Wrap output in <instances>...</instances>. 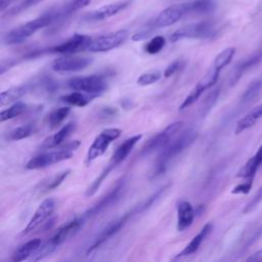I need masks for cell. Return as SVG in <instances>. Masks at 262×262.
Here are the masks:
<instances>
[{
	"label": "cell",
	"mask_w": 262,
	"mask_h": 262,
	"mask_svg": "<svg viewBox=\"0 0 262 262\" xmlns=\"http://www.w3.org/2000/svg\"><path fill=\"white\" fill-rule=\"evenodd\" d=\"M79 145H80V141L75 140L67 143L64 146L60 147L57 150L47 151V152L37 155L27 163L26 168L29 170L42 169V168L51 166L53 164H56L58 162L71 159L73 157L74 151L79 147Z\"/></svg>",
	"instance_id": "3"
},
{
	"label": "cell",
	"mask_w": 262,
	"mask_h": 262,
	"mask_svg": "<svg viewBox=\"0 0 262 262\" xmlns=\"http://www.w3.org/2000/svg\"><path fill=\"white\" fill-rule=\"evenodd\" d=\"M262 87V82L260 80H255L253 81L247 88V90L244 92L242 96V101L245 103L253 101L260 93Z\"/></svg>",
	"instance_id": "36"
},
{
	"label": "cell",
	"mask_w": 262,
	"mask_h": 262,
	"mask_svg": "<svg viewBox=\"0 0 262 262\" xmlns=\"http://www.w3.org/2000/svg\"><path fill=\"white\" fill-rule=\"evenodd\" d=\"M141 137H142L141 134H137V135L131 136V137L127 138L125 141H123L117 147V149L114 151L107 167H105V170L111 173V171L114 168H116L119 164H121L129 156L131 150L134 148L136 143L141 139Z\"/></svg>",
	"instance_id": "15"
},
{
	"label": "cell",
	"mask_w": 262,
	"mask_h": 262,
	"mask_svg": "<svg viewBox=\"0 0 262 262\" xmlns=\"http://www.w3.org/2000/svg\"><path fill=\"white\" fill-rule=\"evenodd\" d=\"M92 42V38L88 35L83 34H75L71 38L67 39L66 41L54 45L47 49L48 52L52 53H60L64 55H72L74 53L88 50L90 44Z\"/></svg>",
	"instance_id": "11"
},
{
	"label": "cell",
	"mask_w": 262,
	"mask_h": 262,
	"mask_svg": "<svg viewBox=\"0 0 262 262\" xmlns=\"http://www.w3.org/2000/svg\"><path fill=\"white\" fill-rule=\"evenodd\" d=\"M75 129V123L70 122L66 124L63 127H61L58 131H56L54 134L48 136L46 139L43 140L40 147L42 149H48L58 146L60 143H62L66 138L72 133V131Z\"/></svg>",
	"instance_id": "20"
},
{
	"label": "cell",
	"mask_w": 262,
	"mask_h": 262,
	"mask_svg": "<svg viewBox=\"0 0 262 262\" xmlns=\"http://www.w3.org/2000/svg\"><path fill=\"white\" fill-rule=\"evenodd\" d=\"M260 119H262V103L255 106L246 116H244L241 120H238V122L235 125L234 133L237 135L252 128Z\"/></svg>",
	"instance_id": "23"
},
{
	"label": "cell",
	"mask_w": 262,
	"mask_h": 262,
	"mask_svg": "<svg viewBox=\"0 0 262 262\" xmlns=\"http://www.w3.org/2000/svg\"><path fill=\"white\" fill-rule=\"evenodd\" d=\"M93 58L89 56H80V55H63L55 58L51 68L55 72H78L87 68Z\"/></svg>",
	"instance_id": "12"
},
{
	"label": "cell",
	"mask_w": 262,
	"mask_h": 262,
	"mask_svg": "<svg viewBox=\"0 0 262 262\" xmlns=\"http://www.w3.org/2000/svg\"><path fill=\"white\" fill-rule=\"evenodd\" d=\"M129 36L127 30H119L116 32H111L104 35H100L94 39L88 48L91 52H106L114 48L119 47L123 44Z\"/></svg>",
	"instance_id": "8"
},
{
	"label": "cell",
	"mask_w": 262,
	"mask_h": 262,
	"mask_svg": "<svg viewBox=\"0 0 262 262\" xmlns=\"http://www.w3.org/2000/svg\"><path fill=\"white\" fill-rule=\"evenodd\" d=\"M182 126H183V122L177 121L168 125L161 132L154 135L142 147L141 156L150 155L155 151L162 150L163 148H165L172 141V138L182 128Z\"/></svg>",
	"instance_id": "5"
},
{
	"label": "cell",
	"mask_w": 262,
	"mask_h": 262,
	"mask_svg": "<svg viewBox=\"0 0 262 262\" xmlns=\"http://www.w3.org/2000/svg\"><path fill=\"white\" fill-rule=\"evenodd\" d=\"M217 24L213 20H203L199 23L184 26L170 36L172 42H177L183 39H210L218 34Z\"/></svg>",
	"instance_id": "4"
},
{
	"label": "cell",
	"mask_w": 262,
	"mask_h": 262,
	"mask_svg": "<svg viewBox=\"0 0 262 262\" xmlns=\"http://www.w3.org/2000/svg\"><path fill=\"white\" fill-rule=\"evenodd\" d=\"M196 137L198 132L194 129L190 128L183 131L174 140H172L165 148H163L152 170V177H157L165 173L171 161L175 159L178 155H180L189 145H191Z\"/></svg>",
	"instance_id": "1"
},
{
	"label": "cell",
	"mask_w": 262,
	"mask_h": 262,
	"mask_svg": "<svg viewBox=\"0 0 262 262\" xmlns=\"http://www.w3.org/2000/svg\"><path fill=\"white\" fill-rule=\"evenodd\" d=\"M27 92L26 86H15L11 87L0 94V105L4 106L10 103L16 102L17 99H19L25 93Z\"/></svg>",
	"instance_id": "28"
},
{
	"label": "cell",
	"mask_w": 262,
	"mask_h": 262,
	"mask_svg": "<svg viewBox=\"0 0 262 262\" xmlns=\"http://www.w3.org/2000/svg\"><path fill=\"white\" fill-rule=\"evenodd\" d=\"M262 59V49H259L258 51L254 52L251 56H249L248 58L242 60L234 69L233 72V76L231 78V85H234L238 79L241 78V76L248 70H250L251 68H253L255 64H257L258 62H260V60Z\"/></svg>",
	"instance_id": "25"
},
{
	"label": "cell",
	"mask_w": 262,
	"mask_h": 262,
	"mask_svg": "<svg viewBox=\"0 0 262 262\" xmlns=\"http://www.w3.org/2000/svg\"><path fill=\"white\" fill-rule=\"evenodd\" d=\"M194 218V211L189 202L183 201L177 207V229L183 231L188 228Z\"/></svg>",
	"instance_id": "19"
},
{
	"label": "cell",
	"mask_w": 262,
	"mask_h": 262,
	"mask_svg": "<svg viewBox=\"0 0 262 262\" xmlns=\"http://www.w3.org/2000/svg\"><path fill=\"white\" fill-rule=\"evenodd\" d=\"M234 54H235V48L234 47H227V48H225L224 50L219 52L217 54V56L214 58L212 67L217 69V70H219V71H221L227 64H229V62L233 58Z\"/></svg>",
	"instance_id": "32"
},
{
	"label": "cell",
	"mask_w": 262,
	"mask_h": 262,
	"mask_svg": "<svg viewBox=\"0 0 262 262\" xmlns=\"http://www.w3.org/2000/svg\"><path fill=\"white\" fill-rule=\"evenodd\" d=\"M83 224V218H75L68 223L63 224L58 228V230L54 233V235L51 237L50 242L51 244L57 248L59 245L68 241L71 236H73L81 227Z\"/></svg>",
	"instance_id": "17"
},
{
	"label": "cell",
	"mask_w": 262,
	"mask_h": 262,
	"mask_svg": "<svg viewBox=\"0 0 262 262\" xmlns=\"http://www.w3.org/2000/svg\"><path fill=\"white\" fill-rule=\"evenodd\" d=\"M54 207H55V202L53 199L49 198V199L44 200L39 205L37 210L35 211L34 215L30 219V221H29L28 225L26 226V228L24 229L23 233L28 234L31 231H33L35 228H37L41 223H43L52 214Z\"/></svg>",
	"instance_id": "14"
},
{
	"label": "cell",
	"mask_w": 262,
	"mask_h": 262,
	"mask_svg": "<svg viewBox=\"0 0 262 262\" xmlns=\"http://www.w3.org/2000/svg\"><path fill=\"white\" fill-rule=\"evenodd\" d=\"M219 74L220 71L211 67L207 73L201 78V80L194 85L193 89L188 93V95L185 97V99L183 100V102L180 104L179 110H185L188 106L192 105L199 98L200 96L203 94V92L205 90H207L208 88L214 86L219 78Z\"/></svg>",
	"instance_id": "9"
},
{
	"label": "cell",
	"mask_w": 262,
	"mask_h": 262,
	"mask_svg": "<svg viewBox=\"0 0 262 262\" xmlns=\"http://www.w3.org/2000/svg\"><path fill=\"white\" fill-rule=\"evenodd\" d=\"M27 111V105L24 102H14L12 105H10L8 108L3 110L0 114V121L4 122L7 120H10L12 118H15L21 114H24Z\"/></svg>",
	"instance_id": "34"
},
{
	"label": "cell",
	"mask_w": 262,
	"mask_h": 262,
	"mask_svg": "<svg viewBox=\"0 0 262 262\" xmlns=\"http://www.w3.org/2000/svg\"><path fill=\"white\" fill-rule=\"evenodd\" d=\"M181 60L180 59H177V60H174L173 62H171L165 70V73H164V77L165 78H169L171 77L173 74H175L178 70H180L181 68Z\"/></svg>",
	"instance_id": "44"
},
{
	"label": "cell",
	"mask_w": 262,
	"mask_h": 262,
	"mask_svg": "<svg viewBox=\"0 0 262 262\" xmlns=\"http://www.w3.org/2000/svg\"><path fill=\"white\" fill-rule=\"evenodd\" d=\"M41 239L39 238H34L25 243L14 251L9 262H21L24 260L30 259L41 246Z\"/></svg>",
	"instance_id": "22"
},
{
	"label": "cell",
	"mask_w": 262,
	"mask_h": 262,
	"mask_svg": "<svg viewBox=\"0 0 262 262\" xmlns=\"http://www.w3.org/2000/svg\"><path fill=\"white\" fill-rule=\"evenodd\" d=\"M261 235H262V226H261V227L257 230V232L253 235V237H252V239H251V243H253V242L257 241Z\"/></svg>",
	"instance_id": "46"
},
{
	"label": "cell",
	"mask_w": 262,
	"mask_h": 262,
	"mask_svg": "<svg viewBox=\"0 0 262 262\" xmlns=\"http://www.w3.org/2000/svg\"><path fill=\"white\" fill-rule=\"evenodd\" d=\"M91 0H68L60 7L54 8L55 12V23L62 21L69 16H71L77 10L87 6Z\"/></svg>",
	"instance_id": "21"
},
{
	"label": "cell",
	"mask_w": 262,
	"mask_h": 262,
	"mask_svg": "<svg viewBox=\"0 0 262 262\" xmlns=\"http://www.w3.org/2000/svg\"><path fill=\"white\" fill-rule=\"evenodd\" d=\"M261 164H262V144L258 148L257 152L251 159L248 160V162L244 165V167H242V169L238 171L236 176L241 178H245L246 180L253 179L257 170L261 166Z\"/></svg>",
	"instance_id": "24"
},
{
	"label": "cell",
	"mask_w": 262,
	"mask_h": 262,
	"mask_svg": "<svg viewBox=\"0 0 262 262\" xmlns=\"http://www.w3.org/2000/svg\"><path fill=\"white\" fill-rule=\"evenodd\" d=\"M70 112H71V108L69 106H62L49 113L48 116L46 117V122L50 127V129L57 128L67 119Z\"/></svg>",
	"instance_id": "29"
},
{
	"label": "cell",
	"mask_w": 262,
	"mask_h": 262,
	"mask_svg": "<svg viewBox=\"0 0 262 262\" xmlns=\"http://www.w3.org/2000/svg\"><path fill=\"white\" fill-rule=\"evenodd\" d=\"M121 133L122 131L118 128H108L100 132L88 148L85 160L86 165H90L95 159L102 156L106 151L111 142L116 140L121 135Z\"/></svg>",
	"instance_id": "7"
},
{
	"label": "cell",
	"mask_w": 262,
	"mask_h": 262,
	"mask_svg": "<svg viewBox=\"0 0 262 262\" xmlns=\"http://www.w3.org/2000/svg\"><path fill=\"white\" fill-rule=\"evenodd\" d=\"M211 230H212V224L211 223H207L206 225H204V227L201 229V231L196 235L193 236V238L186 245V247L181 251V253H179L177 255V257L188 256V255H191V254L195 253L199 250L203 241L209 235Z\"/></svg>",
	"instance_id": "26"
},
{
	"label": "cell",
	"mask_w": 262,
	"mask_h": 262,
	"mask_svg": "<svg viewBox=\"0 0 262 262\" xmlns=\"http://www.w3.org/2000/svg\"><path fill=\"white\" fill-rule=\"evenodd\" d=\"M13 0H0V10L3 11Z\"/></svg>",
	"instance_id": "45"
},
{
	"label": "cell",
	"mask_w": 262,
	"mask_h": 262,
	"mask_svg": "<svg viewBox=\"0 0 262 262\" xmlns=\"http://www.w3.org/2000/svg\"><path fill=\"white\" fill-rule=\"evenodd\" d=\"M188 13H190L189 2L174 4L161 11L151 24L155 30L160 28H166L174 25Z\"/></svg>",
	"instance_id": "10"
},
{
	"label": "cell",
	"mask_w": 262,
	"mask_h": 262,
	"mask_svg": "<svg viewBox=\"0 0 262 262\" xmlns=\"http://www.w3.org/2000/svg\"><path fill=\"white\" fill-rule=\"evenodd\" d=\"M259 262H262V258H261V259H260V260H259Z\"/></svg>",
	"instance_id": "47"
},
{
	"label": "cell",
	"mask_w": 262,
	"mask_h": 262,
	"mask_svg": "<svg viewBox=\"0 0 262 262\" xmlns=\"http://www.w3.org/2000/svg\"><path fill=\"white\" fill-rule=\"evenodd\" d=\"M97 95H93V94H84L80 91H76V92H72L70 94L63 95L60 97V100L62 102H66L68 104L71 105H75V106H85L87 105L92 99H94Z\"/></svg>",
	"instance_id": "27"
},
{
	"label": "cell",
	"mask_w": 262,
	"mask_h": 262,
	"mask_svg": "<svg viewBox=\"0 0 262 262\" xmlns=\"http://www.w3.org/2000/svg\"><path fill=\"white\" fill-rule=\"evenodd\" d=\"M252 184H253V179H248L246 180L245 182L236 185L232 190L231 192L234 193V194H237V193H248L252 187Z\"/></svg>",
	"instance_id": "43"
},
{
	"label": "cell",
	"mask_w": 262,
	"mask_h": 262,
	"mask_svg": "<svg viewBox=\"0 0 262 262\" xmlns=\"http://www.w3.org/2000/svg\"><path fill=\"white\" fill-rule=\"evenodd\" d=\"M166 40L163 36H155L152 37L145 45H144V51L148 54H157L159 53L165 46Z\"/></svg>",
	"instance_id": "35"
},
{
	"label": "cell",
	"mask_w": 262,
	"mask_h": 262,
	"mask_svg": "<svg viewBox=\"0 0 262 262\" xmlns=\"http://www.w3.org/2000/svg\"><path fill=\"white\" fill-rule=\"evenodd\" d=\"M56 248L51 244L50 241L46 242L44 245L41 244V246L38 248V250L33 254V256L29 259L30 262H38L45 258L46 256L50 255Z\"/></svg>",
	"instance_id": "37"
},
{
	"label": "cell",
	"mask_w": 262,
	"mask_h": 262,
	"mask_svg": "<svg viewBox=\"0 0 262 262\" xmlns=\"http://www.w3.org/2000/svg\"><path fill=\"white\" fill-rule=\"evenodd\" d=\"M262 201V187L256 192V194L254 195V198L247 204V206L245 207V209L243 210V212L246 213H250L251 211H253L258 205L259 203Z\"/></svg>",
	"instance_id": "40"
},
{
	"label": "cell",
	"mask_w": 262,
	"mask_h": 262,
	"mask_svg": "<svg viewBox=\"0 0 262 262\" xmlns=\"http://www.w3.org/2000/svg\"><path fill=\"white\" fill-rule=\"evenodd\" d=\"M154 30H155V28H154L152 24H149L147 28L142 29L140 32L134 34V35L132 36V40H133V41H141V40H144V39L148 38V37L151 35V33L154 32Z\"/></svg>",
	"instance_id": "42"
},
{
	"label": "cell",
	"mask_w": 262,
	"mask_h": 262,
	"mask_svg": "<svg viewBox=\"0 0 262 262\" xmlns=\"http://www.w3.org/2000/svg\"><path fill=\"white\" fill-rule=\"evenodd\" d=\"M44 0H23L20 3H18L17 5H15L14 7H12L8 12L7 15L11 16V15H16L20 12H23L24 10H27L28 8L37 5L38 3L42 2Z\"/></svg>",
	"instance_id": "38"
},
{
	"label": "cell",
	"mask_w": 262,
	"mask_h": 262,
	"mask_svg": "<svg viewBox=\"0 0 262 262\" xmlns=\"http://www.w3.org/2000/svg\"><path fill=\"white\" fill-rule=\"evenodd\" d=\"M218 94H219V89H215L214 91L209 93V95L206 97V99L204 100V110H203L204 114L210 111V108L212 107V105L216 101V99L218 97Z\"/></svg>",
	"instance_id": "41"
},
{
	"label": "cell",
	"mask_w": 262,
	"mask_h": 262,
	"mask_svg": "<svg viewBox=\"0 0 262 262\" xmlns=\"http://www.w3.org/2000/svg\"><path fill=\"white\" fill-rule=\"evenodd\" d=\"M69 174H70V170H66L49 177L48 179H44L42 183H40L41 192H46L58 187L63 182V180L68 177Z\"/></svg>",
	"instance_id": "31"
},
{
	"label": "cell",
	"mask_w": 262,
	"mask_h": 262,
	"mask_svg": "<svg viewBox=\"0 0 262 262\" xmlns=\"http://www.w3.org/2000/svg\"><path fill=\"white\" fill-rule=\"evenodd\" d=\"M190 13L208 14L216 9V3L213 0H193L189 2Z\"/></svg>",
	"instance_id": "30"
},
{
	"label": "cell",
	"mask_w": 262,
	"mask_h": 262,
	"mask_svg": "<svg viewBox=\"0 0 262 262\" xmlns=\"http://www.w3.org/2000/svg\"><path fill=\"white\" fill-rule=\"evenodd\" d=\"M55 12L54 8L50 9L49 11L44 12L42 15L29 20L28 23L20 25L11 31H9L3 38V41L5 44L12 45V44H18L34 35L36 32L41 30L42 28H45L53 23H55Z\"/></svg>",
	"instance_id": "2"
},
{
	"label": "cell",
	"mask_w": 262,
	"mask_h": 262,
	"mask_svg": "<svg viewBox=\"0 0 262 262\" xmlns=\"http://www.w3.org/2000/svg\"><path fill=\"white\" fill-rule=\"evenodd\" d=\"M123 188H124L123 182H119L106 195H104L91 209H89L87 212H85V214L83 216V219L87 218V217L94 216V215L98 214L99 212L103 211L104 209H106L107 207H110L111 205H113L114 203H116V201L120 198V194H121Z\"/></svg>",
	"instance_id": "18"
},
{
	"label": "cell",
	"mask_w": 262,
	"mask_h": 262,
	"mask_svg": "<svg viewBox=\"0 0 262 262\" xmlns=\"http://www.w3.org/2000/svg\"><path fill=\"white\" fill-rule=\"evenodd\" d=\"M134 211L128 212L126 215H124L123 217L113 221L112 223H110L100 233L99 235H97V237L95 238V241L93 242V244L89 247V249L87 250V255H89L91 252L95 251L97 248H99L101 245H103L105 242H107L111 237H113L116 233H118L122 227L126 224V222L128 221V219L133 215Z\"/></svg>",
	"instance_id": "13"
},
{
	"label": "cell",
	"mask_w": 262,
	"mask_h": 262,
	"mask_svg": "<svg viewBox=\"0 0 262 262\" xmlns=\"http://www.w3.org/2000/svg\"><path fill=\"white\" fill-rule=\"evenodd\" d=\"M131 1L130 0H125V1H119L115 3H110L107 5H104L96 10L91 11L85 16V20L87 21H100L107 19L115 14L119 13L121 10L125 9L130 5Z\"/></svg>",
	"instance_id": "16"
},
{
	"label": "cell",
	"mask_w": 262,
	"mask_h": 262,
	"mask_svg": "<svg viewBox=\"0 0 262 262\" xmlns=\"http://www.w3.org/2000/svg\"><path fill=\"white\" fill-rule=\"evenodd\" d=\"M160 78H161V73L159 71H155V72L145 73V74L140 75L136 82L140 86H147V85H150V84L159 81Z\"/></svg>",
	"instance_id": "39"
},
{
	"label": "cell",
	"mask_w": 262,
	"mask_h": 262,
	"mask_svg": "<svg viewBox=\"0 0 262 262\" xmlns=\"http://www.w3.org/2000/svg\"><path fill=\"white\" fill-rule=\"evenodd\" d=\"M67 85L69 88L76 91H82L97 96L107 88V83L104 78L98 75L74 77L68 80Z\"/></svg>",
	"instance_id": "6"
},
{
	"label": "cell",
	"mask_w": 262,
	"mask_h": 262,
	"mask_svg": "<svg viewBox=\"0 0 262 262\" xmlns=\"http://www.w3.org/2000/svg\"><path fill=\"white\" fill-rule=\"evenodd\" d=\"M35 132V126L33 124H25L21 126H18L16 128H14L13 130H11L8 134H7V139L8 140H21L25 139L29 136H31L33 133Z\"/></svg>",
	"instance_id": "33"
}]
</instances>
